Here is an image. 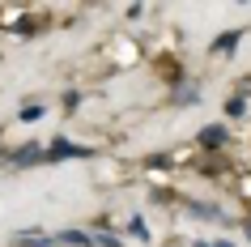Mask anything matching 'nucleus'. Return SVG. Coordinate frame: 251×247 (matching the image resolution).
Segmentation results:
<instances>
[{"label": "nucleus", "instance_id": "nucleus-2", "mask_svg": "<svg viewBox=\"0 0 251 247\" xmlns=\"http://www.w3.org/2000/svg\"><path fill=\"white\" fill-rule=\"evenodd\" d=\"M43 158H47V149H43L39 141H26L22 149L9 154V162H13V166H34V162H43Z\"/></svg>", "mask_w": 251, "mask_h": 247}, {"label": "nucleus", "instance_id": "nucleus-6", "mask_svg": "<svg viewBox=\"0 0 251 247\" xmlns=\"http://www.w3.org/2000/svg\"><path fill=\"white\" fill-rule=\"evenodd\" d=\"M43 115H47V107H39V103H26L17 111V119H26V124H34V119H43Z\"/></svg>", "mask_w": 251, "mask_h": 247}, {"label": "nucleus", "instance_id": "nucleus-11", "mask_svg": "<svg viewBox=\"0 0 251 247\" xmlns=\"http://www.w3.org/2000/svg\"><path fill=\"white\" fill-rule=\"evenodd\" d=\"M192 247H234V243H226V239H222V243H192Z\"/></svg>", "mask_w": 251, "mask_h": 247}, {"label": "nucleus", "instance_id": "nucleus-10", "mask_svg": "<svg viewBox=\"0 0 251 247\" xmlns=\"http://www.w3.org/2000/svg\"><path fill=\"white\" fill-rule=\"evenodd\" d=\"M200 98V85H187V90H179V103H196Z\"/></svg>", "mask_w": 251, "mask_h": 247}, {"label": "nucleus", "instance_id": "nucleus-1", "mask_svg": "<svg viewBox=\"0 0 251 247\" xmlns=\"http://www.w3.org/2000/svg\"><path fill=\"white\" fill-rule=\"evenodd\" d=\"M64 158H94V149L90 145H73V141H51L47 145V162H64Z\"/></svg>", "mask_w": 251, "mask_h": 247}, {"label": "nucleus", "instance_id": "nucleus-9", "mask_svg": "<svg viewBox=\"0 0 251 247\" xmlns=\"http://www.w3.org/2000/svg\"><path fill=\"white\" fill-rule=\"evenodd\" d=\"M192 213H196V218H222L217 205H192Z\"/></svg>", "mask_w": 251, "mask_h": 247}, {"label": "nucleus", "instance_id": "nucleus-3", "mask_svg": "<svg viewBox=\"0 0 251 247\" xmlns=\"http://www.w3.org/2000/svg\"><path fill=\"white\" fill-rule=\"evenodd\" d=\"M226 141H230L226 124H209V128H200V132H196V145H200V149H222Z\"/></svg>", "mask_w": 251, "mask_h": 247}, {"label": "nucleus", "instance_id": "nucleus-8", "mask_svg": "<svg viewBox=\"0 0 251 247\" xmlns=\"http://www.w3.org/2000/svg\"><path fill=\"white\" fill-rule=\"evenodd\" d=\"M243 111H247V103H243V98H230V103H226V115H230V119L243 115Z\"/></svg>", "mask_w": 251, "mask_h": 247}, {"label": "nucleus", "instance_id": "nucleus-5", "mask_svg": "<svg viewBox=\"0 0 251 247\" xmlns=\"http://www.w3.org/2000/svg\"><path fill=\"white\" fill-rule=\"evenodd\" d=\"M238 39H243V30H230V34H217V43H213V52H217V55H234Z\"/></svg>", "mask_w": 251, "mask_h": 247}, {"label": "nucleus", "instance_id": "nucleus-4", "mask_svg": "<svg viewBox=\"0 0 251 247\" xmlns=\"http://www.w3.org/2000/svg\"><path fill=\"white\" fill-rule=\"evenodd\" d=\"M51 243H73V247H94V234H85V230H55V234H51Z\"/></svg>", "mask_w": 251, "mask_h": 247}, {"label": "nucleus", "instance_id": "nucleus-7", "mask_svg": "<svg viewBox=\"0 0 251 247\" xmlns=\"http://www.w3.org/2000/svg\"><path fill=\"white\" fill-rule=\"evenodd\" d=\"M94 243H98V247H119V243H124V239H119V234H94Z\"/></svg>", "mask_w": 251, "mask_h": 247}]
</instances>
